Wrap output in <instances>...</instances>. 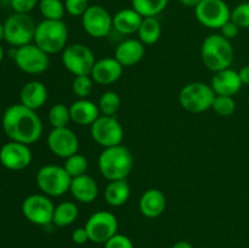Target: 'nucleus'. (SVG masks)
Here are the masks:
<instances>
[{"mask_svg":"<svg viewBox=\"0 0 249 248\" xmlns=\"http://www.w3.org/2000/svg\"><path fill=\"white\" fill-rule=\"evenodd\" d=\"M240 29H241L240 27H238L235 22H232L230 19V21H228L223 27H221L220 34L224 36V38H226L228 40L231 41L232 39H235L236 36L238 35V33H240Z\"/></svg>","mask_w":249,"mask_h":248,"instance_id":"39","label":"nucleus"},{"mask_svg":"<svg viewBox=\"0 0 249 248\" xmlns=\"http://www.w3.org/2000/svg\"><path fill=\"white\" fill-rule=\"evenodd\" d=\"M68 29L65 22L55 19H43L36 24L34 44L48 55L63 51L67 46Z\"/></svg>","mask_w":249,"mask_h":248,"instance_id":"4","label":"nucleus"},{"mask_svg":"<svg viewBox=\"0 0 249 248\" xmlns=\"http://www.w3.org/2000/svg\"><path fill=\"white\" fill-rule=\"evenodd\" d=\"M78 214H79V209H78L77 204H75L74 202H61L60 204H57V206L55 207L53 223L55 224L56 226H58V228L70 226L77 220Z\"/></svg>","mask_w":249,"mask_h":248,"instance_id":"26","label":"nucleus"},{"mask_svg":"<svg viewBox=\"0 0 249 248\" xmlns=\"http://www.w3.org/2000/svg\"><path fill=\"white\" fill-rule=\"evenodd\" d=\"M121 105L122 100L116 91H106L101 95L97 106L102 116H114L121 108Z\"/></svg>","mask_w":249,"mask_h":248,"instance_id":"31","label":"nucleus"},{"mask_svg":"<svg viewBox=\"0 0 249 248\" xmlns=\"http://www.w3.org/2000/svg\"><path fill=\"white\" fill-rule=\"evenodd\" d=\"M38 7L44 19L61 21L66 14L65 2L62 0H40Z\"/></svg>","mask_w":249,"mask_h":248,"instance_id":"29","label":"nucleus"},{"mask_svg":"<svg viewBox=\"0 0 249 248\" xmlns=\"http://www.w3.org/2000/svg\"><path fill=\"white\" fill-rule=\"evenodd\" d=\"M71 119L78 125H91L100 117V109L95 102L89 99H79L70 106Z\"/></svg>","mask_w":249,"mask_h":248,"instance_id":"23","label":"nucleus"},{"mask_svg":"<svg viewBox=\"0 0 249 248\" xmlns=\"http://www.w3.org/2000/svg\"><path fill=\"white\" fill-rule=\"evenodd\" d=\"M143 17L133 7L119 10L113 16V28L124 35L138 33Z\"/></svg>","mask_w":249,"mask_h":248,"instance_id":"24","label":"nucleus"},{"mask_svg":"<svg viewBox=\"0 0 249 248\" xmlns=\"http://www.w3.org/2000/svg\"><path fill=\"white\" fill-rule=\"evenodd\" d=\"M201 57L204 66L214 73L230 68L233 61L231 41L221 34H211L202 43Z\"/></svg>","mask_w":249,"mask_h":248,"instance_id":"3","label":"nucleus"},{"mask_svg":"<svg viewBox=\"0 0 249 248\" xmlns=\"http://www.w3.org/2000/svg\"><path fill=\"white\" fill-rule=\"evenodd\" d=\"M82 26L92 38H104L113 28V16L101 5H90L82 16Z\"/></svg>","mask_w":249,"mask_h":248,"instance_id":"14","label":"nucleus"},{"mask_svg":"<svg viewBox=\"0 0 249 248\" xmlns=\"http://www.w3.org/2000/svg\"><path fill=\"white\" fill-rule=\"evenodd\" d=\"M139 40L143 45H152L157 43L162 34V27L156 17H143L141 26L138 31Z\"/></svg>","mask_w":249,"mask_h":248,"instance_id":"27","label":"nucleus"},{"mask_svg":"<svg viewBox=\"0 0 249 248\" xmlns=\"http://www.w3.org/2000/svg\"><path fill=\"white\" fill-rule=\"evenodd\" d=\"M231 21L235 22L241 29L249 28V1L241 2L231 11Z\"/></svg>","mask_w":249,"mask_h":248,"instance_id":"35","label":"nucleus"},{"mask_svg":"<svg viewBox=\"0 0 249 248\" xmlns=\"http://www.w3.org/2000/svg\"><path fill=\"white\" fill-rule=\"evenodd\" d=\"M48 146L51 152L60 158H68L78 153L79 140L72 129L53 128L48 135Z\"/></svg>","mask_w":249,"mask_h":248,"instance_id":"15","label":"nucleus"},{"mask_svg":"<svg viewBox=\"0 0 249 248\" xmlns=\"http://www.w3.org/2000/svg\"><path fill=\"white\" fill-rule=\"evenodd\" d=\"M32 162V151L26 143L9 141L0 148V163L9 170L26 169Z\"/></svg>","mask_w":249,"mask_h":248,"instance_id":"16","label":"nucleus"},{"mask_svg":"<svg viewBox=\"0 0 249 248\" xmlns=\"http://www.w3.org/2000/svg\"><path fill=\"white\" fill-rule=\"evenodd\" d=\"M99 169L108 181L126 179L133 169V155L123 145L104 148L99 157Z\"/></svg>","mask_w":249,"mask_h":248,"instance_id":"2","label":"nucleus"},{"mask_svg":"<svg viewBox=\"0 0 249 248\" xmlns=\"http://www.w3.org/2000/svg\"><path fill=\"white\" fill-rule=\"evenodd\" d=\"M72 241L75 245H85L89 240V235H88V231L85 228H77L75 230H73L72 232Z\"/></svg>","mask_w":249,"mask_h":248,"instance_id":"40","label":"nucleus"},{"mask_svg":"<svg viewBox=\"0 0 249 248\" xmlns=\"http://www.w3.org/2000/svg\"><path fill=\"white\" fill-rule=\"evenodd\" d=\"M145 55V45L138 39H125L116 49L114 58L123 67H131L140 62Z\"/></svg>","mask_w":249,"mask_h":248,"instance_id":"22","label":"nucleus"},{"mask_svg":"<svg viewBox=\"0 0 249 248\" xmlns=\"http://www.w3.org/2000/svg\"><path fill=\"white\" fill-rule=\"evenodd\" d=\"M89 6V0H65L66 12L73 17H82Z\"/></svg>","mask_w":249,"mask_h":248,"instance_id":"36","label":"nucleus"},{"mask_svg":"<svg viewBox=\"0 0 249 248\" xmlns=\"http://www.w3.org/2000/svg\"><path fill=\"white\" fill-rule=\"evenodd\" d=\"M2 60H4V49L0 45V63L2 62Z\"/></svg>","mask_w":249,"mask_h":248,"instance_id":"45","label":"nucleus"},{"mask_svg":"<svg viewBox=\"0 0 249 248\" xmlns=\"http://www.w3.org/2000/svg\"><path fill=\"white\" fill-rule=\"evenodd\" d=\"M40 0H10V6L18 14H29L38 6Z\"/></svg>","mask_w":249,"mask_h":248,"instance_id":"37","label":"nucleus"},{"mask_svg":"<svg viewBox=\"0 0 249 248\" xmlns=\"http://www.w3.org/2000/svg\"><path fill=\"white\" fill-rule=\"evenodd\" d=\"M212 108L214 109L218 116L230 117L236 109V102L232 96H224V95H215Z\"/></svg>","mask_w":249,"mask_h":248,"instance_id":"34","label":"nucleus"},{"mask_svg":"<svg viewBox=\"0 0 249 248\" xmlns=\"http://www.w3.org/2000/svg\"><path fill=\"white\" fill-rule=\"evenodd\" d=\"M94 80L90 75H77L72 82V91L79 99H88L91 94Z\"/></svg>","mask_w":249,"mask_h":248,"instance_id":"33","label":"nucleus"},{"mask_svg":"<svg viewBox=\"0 0 249 248\" xmlns=\"http://www.w3.org/2000/svg\"><path fill=\"white\" fill-rule=\"evenodd\" d=\"M49 123L53 128H66L68 126L71 119L70 107L63 104H56L50 108L48 114Z\"/></svg>","mask_w":249,"mask_h":248,"instance_id":"30","label":"nucleus"},{"mask_svg":"<svg viewBox=\"0 0 249 248\" xmlns=\"http://www.w3.org/2000/svg\"><path fill=\"white\" fill-rule=\"evenodd\" d=\"M53 206L50 197L46 195L34 194L26 197L22 203V213L29 223L38 226H46L53 223Z\"/></svg>","mask_w":249,"mask_h":248,"instance_id":"11","label":"nucleus"},{"mask_svg":"<svg viewBox=\"0 0 249 248\" xmlns=\"http://www.w3.org/2000/svg\"><path fill=\"white\" fill-rule=\"evenodd\" d=\"M89 240L94 243H106L118 233V219L111 212L99 211L90 215L85 223Z\"/></svg>","mask_w":249,"mask_h":248,"instance_id":"13","label":"nucleus"},{"mask_svg":"<svg viewBox=\"0 0 249 248\" xmlns=\"http://www.w3.org/2000/svg\"><path fill=\"white\" fill-rule=\"evenodd\" d=\"M105 248H134V245L128 236L116 233L105 243Z\"/></svg>","mask_w":249,"mask_h":248,"instance_id":"38","label":"nucleus"},{"mask_svg":"<svg viewBox=\"0 0 249 248\" xmlns=\"http://www.w3.org/2000/svg\"><path fill=\"white\" fill-rule=\"evenodd\" d=\"M195 16L202 26L220 29L231 19V10L224 0H202L195 7Z\"/></svg>","mask_w":249,"mask_h":248,"instance_id":"9","label":"nucleus"},{"mask_svg":"<svg viewBox=\"0 0 249 248\" xmlns=\"http://www.w3.org/2000/svg\"><path fill=\"white\" fill-rule=\"evenodd\" d=\"M14 60L17 67L28 74H40L45 72L50 63L48 53L32 43L16 48Z\"/></svg>","mask_w":249,"mask_h":248,"instance_id":"12","label":"nucleus"},{"mask_svg":"<svg viewBox=\"0 0 249 248\" xmlns=\"http://www.w3.org/2000/svg\"><path fill=\"white\" fill-rule=\"evenodd\" d=\"M215 92L211 85L202 82L189 83L179 94V102L182 108L191 113H203L213 106Z\"/></svg>","mask_w":249,"mask_h":248,"instance_id":"5","label":"nucleus"},{"mask_svg":"<svg viewBox=\"0 0 249 248\" xmlns=\"http://www.w3.org/2000/svg\"><path fill=\"white\" fill-rule=\"evenodd\" d=\"M180 4H182L184 6H187V7H196L197 5L199 4V2L202 1V0H179Z\"/></svg>","mask_w":249,"mask_h":248,"instance_id":"42","label":"nucleus"},{"mask_svg":"<svg viewBox=\"0 0 249 248\" xmlns=\"http://www.w3.org/2000/svg\"><path fill=\"white\" fill-rule=\"evenodd\" d=\"M172 248H194V246L187 241H179V242L174 243Z\"/></svg>","mask_w":249,"mask_h":248,"instance_id":"43","label":"nucleus"},{"mask_svg":"<svg viewBox=\"0 0 249 248\" xmlns=\"http://www.w3.org/2000/svg\"><path fill=\"white\" fill-rule=\"evenodd\" d=\"M70 192L75 201L80 203H91L99 195V186L94 177L84 174L73 177L71 181Z\"/></svg>","mask_w":249,"mask_h":248,"instance_id":"21","label":"nucleus"},{"mask_svg":"<svg viewBox=\"0 0 249 248\" xmlns=\"http://www.w3.org/2000/svg\"><path fill=\"white\" fill-rule=\"evenodd\" d=\"M62 63L66 70L77 75H90L94 67L95 56L94 53L84 44H71L62 51Z\"/></svg>","mask_w":249,"mask_h":248,"instance_id":"8","label":"nucleus"},{"mask_svg":"<svg viewBox=\"0 0 249 248\" xmlns=\"http://www.w3.org/2000/svg\"><path fill=\"white\" fill-rule=\"evenodd\" d=\"M4 39V23L0 22V40Z\"/></svg>","mask_w":249,"mask_h":248,"instance_id":"44","label":"nucleus"},{"mask_svg":"<svg viewBox=\"0 0 249 248\" xmlns=\"http://www.w3.org/2000/svg\"><path fill=\"white\" fill-rule=\"evenodd\" d=\"M63 168L66 172L68 173L71 177H77L80 175L87 174L88 170V159L80 153H75V155L71 156V157L66 158Z\"/></svg>","mask_w":249,"mask_h":248,"instance_id":"32","label":"nucleus"},{"mask_svg":"<svg viewBox=\"0 0 249 248\" xmlns=\"http://www.w3.org/2000/svg\"><path fill=\"white\" fill-rule=\"evenodd\" d=\"M36 28V24L29 14L14 12L4 22V40L15 48L31 44Z\"/></svg>","mask_w":249,"mask_h":248,"instance_id":"7","label":"nucleus"},{"mask_svg":"<svg viewBox=\"0 0 249 248\" xmlns=\"http://www.w3.org/2000/svg\"><path fill=\"white\" fill-rule=\"evenodd\" d=\"M48 100V89L44 83L31 80L22 87L19 92V104L36 111L45 105Z\"/></svg>","mask_w":249,"mask_h":248,"instance_id":"20","label":"nucleus"},{"mask_svg":"<svg viewBox=\"0 0 249 248\" xmlns=\"http://www.w3.org/2000/svg\"><path fill=\"white\" fill-rule=\"evenodd\" d=\"M105 199L111 207H122L130 197V186L125 179L109 181L105 189Z\"/></svg>","mask_w":249,"mask_h":248,"instance_id":"25","label":"nucleus"},{"mask_svg":"<svg viewBox=\"0 0 249 248\" xmlns=\"http://www.w3.org/2000/svg\"><path fill=\"white\" fill-rule=\"evenodd\" d=\"M169 0H131V7L142 17H157L167 7Z\"/></svg>","mask_w":249,"mask_h":248,"instance_id":"28","label":"nucleus"},{"mask_svg":"<svg viewBox=\"0 0 249 248\" xmlns=\"http://www.w3.org/2000/svg\"><path fill=\"white\" fill-rule=\"evenodd\" d=\"M36 185L44 195L49 197H61L70 191L72 177L60 165L48 164L36 173Z\"/></svg>","mask_w":249,"mask_h":248,"instance_id":"6","label":"nucleus"},{"mask_svg":"<svg viewBox=\"0 0 249 248\" xmlns=\"http://www.w3.org/2000/svg\"><path fill=\"white\" fill-rule=\"evenodd\" d=\"M167 207V198L158 189H148L141 195L139 201V209L146 218L155 219L162 215Z\"/></svg>","mask_w":249,"mask_h":248,"instance_id":"19","label":"nucleus"},{"mask_svg":"<svg viewBox=\"0 0 249 248\" xmlns=\"http://www.w3.org/2000/svg\"><path fill=\"white\" fill-rule=\"evenodd\" d=\"M123 68V66L114 57H105L95 62L90 77L96 84H113L122 77Z\"/></svg>","mask_w":249,"mask_h":248,"instance_id":"17","label":"nucleus"},{"mask_svg":"<svg viewBox=\"0 0 249 248\" xmlns=\"http://www.w3.org/2000/svg\"><path fill=\"white\" fill-rule=\"evenodd\" d=\"M91 138L104 148L122 145L124 130L122 124L114 116H100L90 125Z\"/></svg>","mask_w":249,"mask_h":248,"instance_id":"10","label":"nucleus"},{"mask_svg":"<svg viewBox=\"0 0 249 248\" xmlns=\"http://www.w3.org/2000/svg\"><path fill=\"white\" fill-rule=\"evenodd\" d=\"M242 82L240 79L238 72L226 68V70L215 72L212 78L211 87L214 90L215 95H224V96H232L237 94L242 88Z\"/></svg>","mask_w":249,"mask_h":248,"instance_id":"18","label":"nucleus"},{"mask_svg":"<svg viewBox=\"0 0 249 248\" xmlns=\"http://www.w3.org/2000/svg\"><path fill=\"white\" fill-rule=\"evenodd\" d=\"M2 130L11 141L31 145L43 134V123L36 111L15 104L7 107L2 114Z\"/></svg>","mask_w":249,"mask_h":248,"instance_id":"1","label":"nucleus"},{"mask_svg":"<svg viewBox=\"0 0 249 248\" xmlns=\"http://www.w3.org/2000/svg\"><path fill=\"white\" fill-rule=\"evenodd\" d=\"M238 75H240V79L243 85H249V65L241 68Z\"/></svg>","mask_w":249,"mask_h":248,"instance_id":"41","label":"nucleus"}]
</instances>
